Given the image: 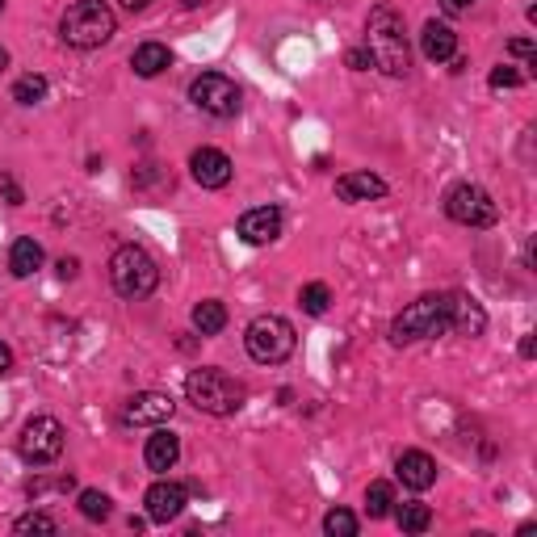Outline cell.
<instances>
[{
	"label": "cell",
	"instance_id": "6da1fadb",
	"mask_svg": "<svg viewBox=\"0 0 537 537\" xmlns=\"http://www.w3.org/2000/svg\"><path fill=\"white\" fill-rule=\"evenodd\" d=\"M370 55L382 76H407L412 72V47H407V26L391 5H378L370 13Z\"/></svg>",
	"mask_w": 537,
	"mask_h": 537
},
{
	"label": "cell",
	"instance_id": "7a4b0ae2",
	"mask_svg": "<svg viewBox=\"0 0 537 537\" xmlns=\"http://www.w3.org/2000/svg\"><path fill=\"white\" fill-rule=\"evenodd\" d=\"M118 30V17L105 0H76L68 5V13L59 17V38L68 42L76 51H93V47H105Z\"/></svg>",
	"mask_w": 537,
	"mask_h": 537
},
{
	"label": "cell",
	"instance_id": "3957f363",
	"mask_svg": "<svg viewBox=\"0 0 537 537\" xmlns=\"http://www.w3.org/2000/svg\"><path fill=\"white\" fill-rule=\"evenodd\" d=\"M449 332V294H424L416 303H407L391 319V345H416V340H433Z\"/></svg>",
	"mask_w": 537,
	"mask_h": 537
},
{
	"label": "cell",
	"instance_id": "277c9868",
	"mask_svg": "<svg viewBox=\"0 0 537 537\" xmlns=\"http://www.w3.org/2000/svg\"><path fill=\"white\" fill-rule=\"evenodd\" d=\"M185 399L206 416H235L244 407L248 391H244V382H235L223 370H193L185 378Z\"/></svg>",
	"mask_w": 537,
	"mask_h": 537
},
{
	"label": "cell",
	"instance_id": "5b68a950",
	"mask_svg": "<svg viewBox=\"0 0 537 537\" xmlns=\"http://www.w3.org/2000/svg\"><path fill=\"white\" fill-rule=\"evenodd\" d=\"M110 286L131 298V303H139V298H147L156 286H160V265L152 261V252L139 248V244H122L114 256H110Z\"/></svg>",
	"mask_w": 537,
	"mask_h": 537
},
{
	"label": "cell",
	"instance_id": "8992f818",
	"mask_svg": "<svg viewBox=\"0 0 537 537\" xmlns=\"http://www.w3.org/2000/svg\"><path fill=\"white\" fill-rule=\"evenodd\" d=\"M298 345V336H294V324L282 315H256L248 332H244V349L252 361H261V365H282Z\"/></svg>",
	"mask_w": 537,
	"mask_h": 537
},
{
	"label": "cell",
	"instance_id": "52a82bcc",
	"mask_svg": "<svg viewBox=\"0 0 537 537\" xmlns=\"http://www.w3.org/2000/svg\"><path fill=\"white\" fill-rule=\"evenodd\" d=\"M445 214L454 223H462V227H496L500 206L491 202V193L483 185L462 181V185H454L445 193Z\"/></svg>",
	"mask_w": 537,
	"mask_h": 537
},
{
	"label": "cell",
	"instance_id": "ba28073f",
	"mask_svg": "<svg viewBox=\"0 0 537 537\" xmlns=\"http://www.w3.org/2000/svg\"><path fill=\"white\" fill-rule=\"evenodd\" d=\"M189 101L210 118H235L240 114V89L223 72H202L189 80Z\"/></svg>",
	"mask_w": 537,
	"mask_h": 537
},
{
	"label": "cell",
	"instance_id": "9c48e42d",
	"mask_svg": "<svg viewBox=\"0 0 537 537\" xmlns=\"http://www.w3.org/2000/svg\"><path fill=\"white\" fill-rule=\"evenodd\" d=\"M17 454L30 466H51L63 454V424L55 416L26 420V428H21V437H17Z\"/></svg>",
	"mask_w": 537,
	"mask_h": 537
},
{
	"label": "cell",
	"instance_id": "30bf717a",
	"mask_svg": "<svg viewBox=\"0 0 537 537\" xmlns=\"http://www.w3.org/2000/svg\"><path fill=\"white\" fill-rule=\"evenodd\" d=\"M177 412V403L173 395H164V391H139L126 399L122 407V424H147V428H156V424H168Z\"/></svg>",
	"mask_w": 537,
	"mask_h": 537
},
{
	"label": "cell",
	"instance_id": "8fae6325",
	"mask_svg": "<svg viewBox=\"0 0 537 537\" xmlns=\"http://www.w3.org/2000/svg\"><path fill=\"white\" fill-rule=\"evenodd\" d=\"M143 504H147V521L168 525V521H177L181 512H185L189 496H185V487H181V483H168V479H160V483L147 487Z\"/></svg>",
	"mask_w": 537,
	"mask_h": 537
},
{
	"label": "cell",
	"instance_id": "7c38bea8",
	"mask_svg": "<svg viewBox=\"0 0 537 537\" xmlns=\"http://www.w3.org/2000/svg\"><path fill=\"white\" fill-rule=\"evenodd\" d=\"M189 173L202 189H223V185H231L235 168H231L227 152H219V147H198V152L189 156Z\"/></svg>",
	"mask_w": 537,
	"mask_h": 537
},
{
	"label": "cell",
	"instance_id": "4fadbf2b",
	"mask_svg": "<svg viewBox=\"0 0 537 537\" xmlns=\"http://www.w3.org/2000/svg\"><path fill=\"white\" fill-rule=\"evenodd\" d=\"M240 240L252 244V248H261V244H273L277 235H282V210L277 206H256L248 214H240Z\"/></svg>",
	"mask_w": 537,
	"mask_h": 537
},
{
	"label": "cell",
	"instance_id": "5bb4252c",
	"mask_svg": "<svg viewBox=\"0 0 537 537\" xmlns=\"http://www.w3.org/2000/svg\"><path fill=\"white\" fill-rule=\"evenodd\" d=\"M395 475L403 487H412V491H428L437 483V462L424 454V449H403V454L395 458Z\"/></svg>",
	"mask_w": 537,
	"mask_h": 537
},
{
	"label": "cell",
	"instance_id": "9a60e30c",
	"mask_svg": "<svg viewBox=\"0 0 537 537\" xmlns=\"http://www.w3.org/2000/svg\"><path fill=\"white\" fill-rule=\"evenodd\" d=\"M487 328V311L479 298L470 294H449V332L454 336H483Z\"/></svg>",
	"mask_w": 537,
	"mask_h": 537
},
{
	"label": "cell",
	"instance_id": "2e32d148",
	"mask_svg": "<svg viewBox=\"0 0 537 537\" xmlns=\"http://www.w3.org/2000/svg\"><path fill=\"white\" fill-rule=\"evenodd\" d=\"M177 458H181V437L156 424V433L147 437V449H143L147 470H156V475H168V470L177 466Z\"/></svg>",
	"mask_w": 537,
	"mask_h": 537
},
{
	"label": "cell",
	"instance_id": "e0dca14e",
	"mask_svg": "<svg viewBox=\"0 0 537 537\" xmlns=\"http://www.w3.org/2000/svg\"><path fill=\"white\" fill-rule=\"evenodd\" d=\"M420 51H424V59H433V63H449V59L458 55V34L449 30L445 21H424Z\"/></svg>",
	"mask_w": 537,
	"mask_h": 537
},
{
	"label": "cell",
	"instance_id": "ac0fdd59",
	"mask_svg": "<svg viewBox=\"0 0 537 537\" xmlns=\"http://www.w3.org/2000/svg\"><path fill=\"white\" fill-rule=\"evenodd\" d=\"M386 193V181L374 177V173H345L336 177V198L340 202H370V198H382Z\"/></svg>",
	"mask_w": 537,
	"mask_h": 537
},
{
	"label": "cell",
	"instance_id": "d6986e66",
	"mask_svg": "<svg viewBox=\"0 0 537 537\" xmlns=\"http://www.w3.org/2000/svg\"><path fill=\"white\" fill-rule=\"evenodd\" d=\"M42 244L38 240H30V235H21V240H13V248H9V269H13V277H34L38 269H42Z\"/></svg>",
	"mask_w": 537,
	"mask_h": 537
},
{
	"label": "cell",
	"instance_id": "ffe728a7",
	"mask_svg": "<svg viewBox=\"0 0 537 537\" xmlns=\"http://www.w3.org/2000/svg\"><path fill=\"white\" fill-rule=\"evenodd\" d=\"M168 63H173V51H168L164 42H143V47H135V55H131V68H135V76H143V80L160 76Z\"/></svg>",
	"mask_w": 537,
	"mask_h": 537
},
{
	"label": "cell",
	"instance_id": "44dd1931",
	"mask_svg": "<svg viewBox=\"0 0 537 537\" xmlns=\"http://www.w3.org/2000/svg\"><path fill=\"white\" fill-rule=\"evenodd\" d=\"M193 328H198L202 336H219L227 328V307L219 303V298H206V303L193 307Z\"/></svg>",
	"mask_w": 537,
	"mask_h": 537
},
{
	"label": "cell",
	"instance_id": "7402d4cb",
	"mask_svg": "<svg viewBox=\"0 0 537 537\" xmlns=\"http://www.w3.org/2000/svg\"><path fill=\"white\" fill-rule=\"evenodd\" d=\"M365 512H370L374 521L391 517V512H395V491H391V483H370V487H365Z\"/></svg>",
	"mask_w": 537,
	"mask_h": 537
},
{
	"label": "cell",
	"instance_id": "603a6c76",
	"mask_svg": "<svg viewBox=\"0 0 537 537\" xmlns=\"http://www.w3.org/2000/svg\"><path fill=\"white\" fill-rule=\"evenodd\" d=\"M114 512V504H110V496L105 491H97V487H84L80 491V517L84 521H105Z\"/></svg>",
	"mask_w": 537,
	"mask_h": 537
},
{
	"label": "cell",
	"instance_id": "cb8c5ba5",
	"mask_svg": "<svg viewBox=\"0 0 537 537\" xmlns=\"http://www.w3.org/2000/svg\"><path fill=\"white\" fill-rule=\"evenodd\" d=\"M42 97H47V76L30 72V76H21V80L13 84V101H17V105H38Z\"/></svg>",
	"mask_w": 537,
	"mask_h": 537
},
{
	"label": "cell",
	"instance_id": "d4e9b609",
	"mask_svg": "<svg viewBox=\"0 0 537 537\" xmlns=\"http://www.w3.org/2000/svg\"><path fill=\"white\" fill-rule=\"evenodd\" d=\"M395 521L403 533H424L428 525H433V512H428V504H403L395 512Z\"/></svg>",
	"mask_w": 537,
	"mask_h": 537
},
{
	"label": "cell",
	"instance_id": "484cf974",
	"mask_svg": "<svg viewBox=\"0 0 537 537\" xmlns=\"http://www.w3.org/2000/svg\"><path fill=\"white\" fill-rule=\"evenodd\" d=\"M328 303H332V290H328L324 282H311V286L298 290V307H303L307 315H324Z\"/></svg>",
	"mask_w": 537,
	"mask_h": 537
},
{
	"label": "cell",
	"instance_id": "4316f807",
	"mask_svg": "<svg viewBox=\"0 0 537 537\" xmlns=\"http://www.w3.org/2000/svg\"><path fill=\"white\" fill-rule=\"evenodd\" d=\"M324 533H332V537H353L357 533V517L349 508H332L328 517H324Z\"/></svg>",
	"mask_w": 537,
	"mask_h": 537
},
{
	"label": "cell",
	"instance_id": "83f0119b",
	"mask_svg": "<svg viewBox=\"0 0 537 537\" xmlns=\"http://www.w3.org/2000/svg\"><path fill=\"white\" fill-rule=\"evenodd\" d=\"M59 525L47 517V512H26V517L13 521V533H55Z\"/></svg>",
	"mask_w": 537,
	"mask_h": 537
},
{
	"label": "cell",
	"instance_id": "f1b7e54d",
	"mask_svg": "<svg viewBox=\"0 0 537 537\" xmlns=\"http://www.w3.org/2000/svg\"><path fill=\"white\" fill-rule=\"evenodd\" d=\"M491 89H521V84H525V76L517 72V68H496V72H491Z\"/></svg>",
	"mask_w": 537,
	"mask_h": 537
},
{
	"label": "cell",
	"instance_id": "f546056e",
	"mask_svg": "<svg viewBox=\"0 0 537 537\" xmlns=\"http://www.w3.org/2000/svg\"><path fill=\"white\" fill-rule=\"evenodd\" d=\"M0 198H5L9 206H21V202H26V193H21V185H17L9 173H0Z\"/></svg>",
	"mask_w": 537,
	"mask_h": 537
},
{
	"label": "cell",
	"instance_id": "4dcf8cb0",
	"mask_svg": "<svg viewBox=\"0 0 537 537\" xmlns=\"http://www.w3.org/2000/svg\"><path fill=\"white\" fill-rule=\"evenodd\" d=\"M508 55H517V59H529V68H537V51H533V38H512V42H508Z\"/></svg>",
	"mask_w": 537,
	"mask_h": 537
},
{
	"label": "cell",
	"instance_id": "1f68e13d",
	"mask_svg": "<svg viewBox=\"0 0 537 537\" xmlns=\"http://www.w3.org/2000/svg\"><path fill=\"white\" fill-rule=\"evenodd\" d=\"M345 63L353 72H370L374 68V55H370V47H353L349 55H345Z\"/></svg>",
	"mask_w": 537,
	"mask_h": 537
},
{
	"label": "cell",
	"instance_id": "d6a6232c",
	"mask_svg": "<svg viewBox=\"0 0 537 537\" xmlns=\"http://www.w3.org/2000/svg\"><path fill=\"white\" fill-rule=\"evenodd\" d=\"M475 5H479V0H441V9H445L449 17H458V13H470Z\"/></svg>",
	"mask_w": 537,
	"mask_h": 537
},
{
	"label": "cell",
	"instance_id": "836d02e7",
	"mask_svg": "<svg viewBox=\"0 0 537 537\" xmlns=\"http://www.w3.org/2000/svg\"><path fill=\"white\" fill-rule=\"evenodd\" d=\"M13 370V349L5 345V340H0V378H5Z\"/></svg>",
	"mask_w": 537,
	"mask_h": 537
},
{
	"label": "cell",
	"instance_id": "e575fe53",
	"mask_svg": "<svg viewBox=\"0 0 537 537\" xmlns=\"http://www.w3.org/2000/svg\"><path fill=\"white\" fill-rule=\"evenodd\" d=\"M76 269H80L76 256H63V261H59V277H76Z\"/></svg>",
	"mask_w": 537,
	"mask_h": 537
},
{
	"label": "cell",
	"instance_id": "d590c367",
	"mask_svg": "<svg viewBox=\"0 0 537 537\" xmlns=\"http://www.w3.org/2000/svg\"><path fill=\"white\" fill-rule=\"evenodd\" d=\"M147 5H152V0H122V9H126V13H143Z\"/></svg>",
	"mask_w": 537,
	"mask_h": 537
},
{
	"label": "cell",
	"instance_id": "8d00e7d4",
	"mask_svg": "<svg viewBox=\"0 0 537 537\" xmlns=\"http://www.w3.org/2000/svg\"><path fill=\"white\" fill-rule=\"evenodd\" d=\"M5 68H9V51H5V47H0V72H5Z\"/></svg>",
	"mask_w": 537,
	"mask_h": 537
},
{
	"label": "cell",
	"instance_id": "74e56055",
	"mask_svg": "<svg viewBox=\"0 0 537 537\" xmlns=\"http://www.w3.org/2000/svg\"><path fill=\"white\" fill-rule=\"evenodd\" d=\"M0 9H5V0H0Z\"/></svg>",
	"mask_w": 537,
	"mask_h": 537
}]
</instances>
